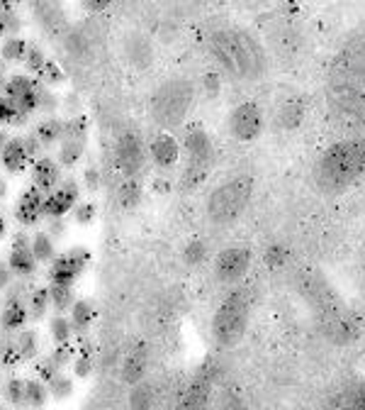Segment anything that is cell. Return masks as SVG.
I'll return each mask as SVG.
<instances>
[{
  "label": "cell",
  "mask_w": 365,
  "mask_h": 410,
  "mask_svg": "<svg viewBox=\"0 0 365 410\" xmlns=\"http://www.w3.org/2000/svg\"><path fill=\"white\" fill-rule=\"evenodd\" d=\"M365 171V145H341L319 166V176L326 186H346Z\"/></svg>",
  "instance_id": "obj_1"
},
{
  "label": "cell",
  "mask_w": 365,
  "mask_h": 410,
  "mask_svg": "<svg viewBox=\"0 0 365 410\" xmlns=\"http://www.w3.org/2000/svg\"><path fill=\"white\" fill-rule=\"evenodd\" d=\"M248 193H251L248 179H237L232 183L222 186L212 195V203H210V211H212L214 220H232V218H237L244 211V205H246Z\"/></svg>",
  "instance_id": "obj_2"
},
{
  "label": "cell",
  "mask_w": 365,
  "mask_h": 410,
  "mask_svg": "<svg viewBox=\"0 0 365 410\" xmlns=\"http://www.w3.org/2000/svg\"><path fill=\"white\" fill-rule=\"evenodd\" d=\"M219 54H222L224 64L232 71H237V74H253L258 69V56L246 37H239V35L219 37Z\"/></svg>",
  "instance_id": "obj_3"
},
{
  "label": "cell",
  "mask_w": 365,
  "mask_h": 410,
  "mask_svg": "<svg viewBox=\"0 0 365 410\" xmlns=\"http://www.w3.org/2000/svg\"><path fill=\"white\" fill-rule=\"evenodd\" d=\"M246 311H248V305H246V298H244L241 293L232 295V298H229L227 303L222 305V311H219V315H217V322H214L219 340L232 342L234 337H237L239 332L244 330Z\"/></svg>",
  "instance_id": "obj_4"
},
{
  "label": "cell",
  "mask_w": 365,
  "mask_h": 410,
  "mask_svg": "<svg viewBox=\"0 0 365 410\" xmlns=\"http://www.w3.org/2000/svg\"><path fill=\"white\" fill-rule=\"evenodd\" d=\"M44 190L37 188L35 183L30 186V188H25V193L20 195V200H17V208H15V218L20 225L25 227H32L37 225V222L42 220V203H44Z\"/></svg>",
  "instance_id": "obj_5"
},
{
  "label": "cell",
  "mask_w": 365,
  "mask_h": 410,
  "mask_svg": "<svg viewBox=\"0 0 365 410\" xmlns=\"http://www.w3.org/2000/svg\"><path fill=\"white\" fill-rule=\"evenodd\" d=\"M32 181H35L37 188H42L44 193H51L61 183V164L51 159V156H40L35 161V166H32Z\"/></svg>",
  "instance_id": "obj_6"
},
{
  "label": "cell",
  "mask_w": 365,
  "mask_h": 410,
  "mask_svg": "<svg viewBox=\"0 0 365 410\" xmlns=\"http://www.w3.org/2000/svg\"><path fill=\"white\" fill-rule=\"evenodd\" d=\"M232 127L239 140H253L261 130V110L256 106H241L234 113Z\"/></svg>",
  "instance_id": "obj_7"
},
{
  "label": "cell",
  "mask_w": 365,
  "mask_h": 410,
  "mask_svg": "<svg viewBox=\"0 0 365 410\" xmlns=\"http://www.w3.org/2000/svg\"><path fill=\"white\" fill-rule=\"evenodd\" d=\"M248 269V252L246 249H229L219 256L217 274L222 281H237Z\"/></svg>",
  "instance_id": "obj_8"
},
{
  "label": "cell",
  "mask_w": 365,
  "mask_h": 410,
  "mask_svg": "<svg viewBox=\"0 0 365 410\" xmlns=\"http://www.w3.org/2000/svg\"><path fill=\"white\" fill-rule=\"evenodd\" d=\"M0 164L6 166V171H10V174H22L27 169V164H32L25 151V145H22V137L8 140V145L0 151Z\"/></svg>",
  "instance_id": "obj_9"
},
{
  "label": "cell",
  "mask_w": 365,
  "mask_h": 410,
  "mask_svg": "<svg viewBox=\"0 0 365 410\" xmlns=\"http://www.w3.org/2000/svg\"><path fill=\"white\" fill-rule=\"evenodd\" d=\"M30 320V311H27V300H15V303L3 305V315H0V325L8 332H17L27 325Z\"/></svg>",
  "instance_id": "obj_10"
},
{
  "label": "cell",
  "mask_w": 365,
  "mask_h": 410,
  "mask_svg": "<svg viewBox=\"0 0 365 410\" xmlns=\"http://www.w3.org/2000/svg\"><path fill=\"white\" fill-rule=\"evenodd\" d=\"M42 85V81L37 79H32V76H10V79L6 81V85H3V90H0V93H3V98H8L12 103V106H15L17 100L22 98V95H27L30 93V90H35V88H40Z\"/></svg>",
  "instance_id": "obj_11"
},
{
  "label": "cell",
  "mask_w": 365,
  "mask_h": 410,
  "mask_svg": "<svg viewBox=\"0 0 365 410\" xmlns=\"http://www.w3.org/2000/svg\"><path fill=\"white\" fill-rule=\"evenodd\" d=\"M8 264H10L12 274L20 276V279H30V276L37 274V256L35 252H32V247H27V249H12L10 256H8Z\"/></svg>",
  "instance_id": "obj_12"
},
{
  "label": "cell",
  "mask_w": 365,
  "mask_h": 410,
  "mask_svg": "<svg viewBox=\"0 0 365 410\" xmlns=\"http://www.w3.org/2000/svg\"><path fill=\"white\" fill-rule=\"evenodd\" d=\"M95 320V305L90 300H76L71 308V325H74V335H85L90 322Z\"/></svg>",
  "instance_id": "obj_13"
},
{
  "label": "cell",
  "mask_w": 365,
  "mask_h": 410,
  "mask_svg": "<svg viewBox=\"0 0 365 410\" xmlns=\"http://www.w3.org/2000/svg\"><path fill=\"white\" fill-rule=\"evenodd\" d=\"M80 271L76 269L74 264L69 261V256H56L51 261V269H49V281L51 284H66V286H74V281L78 279Z\"/></svg>",
  "instance_id": "obj_14"
},
{
  "label": "cell",
  "mask_w": 365,
  "mask_h": 410,
  "mask_svg": "<svg viewBox=\"0 0 365 410\" xmlns=\"http://www.w3.org/2000/svg\"><path fill=\"white\" fill-rule=\"evenodd\" d=\"M35 135L44 142V147L56 145V142L64 140V120H59V117H54V115H46L44 120L37 125Z\"/></svg>",
  "instance_id": "obj_15"
},
{
  "label": "cell",
  "mask_w": 365,
  "mask_h": 410,
  "mask_svg": "<svg viewBox=\"0 0 365 410\" xmlns=\"http://www.w3.org/2000/svg\"><path fill=\"white\" fill-rule=\"evenodd\" d=\"M49 305H51V298H49V288H46V286H37V288H32L30 295H27L30 320H42Z\"/></svg>",
  "instance_id": "obj_16"
},
{
  "label": "cell",
  "mask_w": 365,
  "mask_h": 410,
  "mask_svg": "<svg viewBox=\"0 0 365 410\" xmlns=\"http://www.w3.org/2000/svg\"><path fill=\"white\" fill-rule=\"evenodd\" d=\"M22 361L25 359H22L20 350H17L15 337L6 330L3 335H0V364L6 366V369H15V366H20Z\"/></svg>",
  "instance_id": "obj_17"
},
{
  "label": "cell",
  "mask_w": 365,
  "mask_h": 410,
  "mask_svg": "<svg viewBox=\"0 0 365 410\" xmlns=\"http://www.w3.org/2000/svg\"><path fill=\"white\" fill-rule=\"evenodd\" d=\"M32 252H35L37 261L40 264H51L56 259V245L54 237L49 232H37L35 240H32Z\"/></svg>",
  "instance_id": "obj_18"
},
{
  "label": "cell",
  "mask_w": 365,
  "mask_h": 410,
  "mask_svg": "<svg viewBox=\"0 0 365 410\" xmlns=\"http://www.w3.org/2000/svg\"><path fill=\"white\" fill-rule=\"evenodd\" d=\"M49 298H51V308H54L56 313L71 311V308H74V303H76L74 288H71V286H66V284H51Z\"/></svg>",
  "instance_id": "obj_19"
},
{
  "label": "cell",
  "mask_w": 365,
  "mask_h": 410,
  "mask_svg": "<svg viewBox=\"0 0 365 410\" xmlns=\"http://www.w3.org/2000/svg\"><path fill=\"white\" fill-rule=\"evenodd\" d=\"M27 49H30V44H27V42L22 40L20 35H15V37H8V40L3 42L0 56H3L8 64H17V61H25Z\"/></svg>",
  "instance_id": "obj_20"
},
{
  "label": "cell",
  "mask_w": 365,
  "mask_h": 410,
  "mask_svg": "<svg viewBox=\"0 0 365 410\" xmlns=\"http://www.w3.org/2000/svg\"><path fill=\"white\" fill-rule=\"evenodd\" d=\"M15 342H17V350H20V354H22V359L25 361L35 359L37 352H40V337H37V332L30 330V327L17 330Z\"/></svg>",
  "instance_id": "obj_21"
},
{
  "label": "cell",
  "mask_w": 365,
  "mask_h": 410,
  "mask_svg": "<svg viewBox=\"0 0 365 410\" xmlns=\"http://www.w3.org/2000/svg\"><path fill=\"white\" fill-rule=\"evenodd\" d=\"M49 398V386L42 379H30L25 381V405H32V408H42Z\"/></svg>",
  "instance_id": "obj_22"
},
{
  "label": "cell",
  "mask_w": 365,
  "mask_h": 410,
  "mask_svg": "<svg viewBox=\"0 0 365 410\" xmlns=\"http://www.w3.org/2000/svg\"><path fill=\"white\" fill-rule=\"evenodd\" d=\"M85 151V145L80 140H61V149H59V164L71 169L80 161Z\"/></svg>",
  "instance_id": "obj_23"
},
{
  "label": "cell",
  "mask_w": 365,
  "mask_h": 410,
  "mask_svg": "<svg viewBox=\"0 0 365 410\" xmlns=\"http://www.w3.org/2000/svg\"><path fill=\"white\" fill-rule=\"evenodd\" d=\"M71 211V205L66 203L64 198H61L56 190H51V193L44 195V203H42V215L49 220V218H64L66 213Z\"/></svg>",
  "instance_id": "obj_24"
},
{
  "label": "cell",
  "mask_w": 365,
  "mask_h": 410,
  "mask_svg": "<svg viewBox=\"0 0 365 410\" xmlns=\"http://www.w3.org/2000/svg\"><path fill=\"white\" fill-rule=\"evenodd\" d=\"M49 330H51V340H54V342H71V337H74V325H71V318H66L64 313H59V315L51 318Z\"/></svg>",
  "instance_id": "obj_25"
},
{
  "label": "cell",
  "mask_w": 365,
  "mask_h": 410,
  "mask_svg": "<svg viewBox=\"0 0 365 410\" xmlns=\"http://www.w3.org/2000/svg\"><path fill=\"white\" fill-rule=\"evenodd\" d=\"M88 137V120L83 115H74L64 120V140H80L85 142Z\"/></svg>",
  "instance_id": "obj_26"
},
{
  "label": "cell",
  "mask_w": 365,
  "mask_h": 410,
  "mask_svg": "<svg viewBox=\"0 0 365 410\" xmlns=\"http://www.w3.org/2000/svg\"><path fill=\"white\" fill-rule=\"evenodd\" d=\"M37 79H40L42 83L49 88V85H59L61 81H64V71H61V66L56 64V61L46 59V64L42 66V71L37 74Z\"/></svg>",
  "instance_id": "obj_27"
},
{
  "label": "cell",
  "mask_w": 365,
  "mask_h": 410,
  "mask_svg": "<svg viewBox=\"0 0 365 410\" xmlns=\"http://www.w3.org/2000/svg\"><path fill=\"white\" fill-rule=\"evenodd\" d=\"M74 352H76V347L71 345V342H56L54 352H51L49 356L59 369H66V366L74 361Z\"/></svg>",
  "instance_id": "obj_28"
},
{
  "label": "cell",
  "mask_w": 365,
  "mask_h": 410,
  "mask_svg": "<svg viewBox=\"0 0 365 410\" xmlns=\"http://www.w3.org/2000/svg\"><path fill=\"white\" fill-rule=\"evenodd\" d=\"M35 374H37V379H42L46 386H49L51 381L61 374V369L54 364V361H51V356H42V359L35 364Z\"/></svg>",
  "instance_id": "obj_29"
},
{
  "label": "cell",
  "mask_w": 365,
  "mask_h": 410,
  "mask_svg": "<svg viewBox=\"0 0 365 410\" xmlns=\"http://www.w3.org/2000/svg\"><path fill=\"white\" fill-rule=\"evenodd\" d=\"M3 395H6L8 403L22 405V403H25V381H22V379H10V381H6V388H3Z\"/></svg>",
  "instance_id": "obj_30"
},
{
  "label": "cell",
  "mask_w": 365,
  "mask_h": 410,
  "mask_svg": "<svg viewBox=\"0 0 365 410\" xmlns=\"http://www.w3.org/2000/svg\"><path fill=\"white\" fill-rule=\"evenodd\" d=\"M49 393L54 395L56 400H64V398H69V395L74 393V381H71L69 376L59 374V376H56V379L49 384Z\"/></svg>",
  "instance_id": "obj_31"
},
{
  "label": "cell",
  "mask_w": 365,
  "mask_h": 410,
  "mask_svg": "<svg viewBox=\"0 0 365 410\" xmlns=\"http://www.w3.org/2000/svg\"><path fill=\"white\" fill-rule=\"evenodd\" d=\"M56 193L61 195V198L66 200V203L74 208L76 203H78V198H80V188H78V183H76L74 179H61V183L56 186Z\"/></svg>",
  "instance_id": "obj_32"
},
{
  "label": "cell",
  "mask_w": 365,
  "mask_h": 410,
  "mask_svg": "<svg viewBox=\"0 0 365 410\" xmlns=\"http://www.w3.org/2000/svg\"><path fill=\"white\" fill-rule=\"evenodd\" d=\"M46 64V56H44V51L40 49V47H35V44H30V49H27V56H25V66H27V71L30 74H40L42 71V66Z\"/></svg>",
  "instance_id": "obj_33"
},
{
  "label": "cell",
  "mask_w": 365,
  "mask_h": 410,
  "mask_svg": "<svg viewBox=\"0 0 365 410\" xmlns=\"http://www.w3.org/2000/svg\"><path fill=\"white\" fill-rule=\"evenodd\" d=\"M56 108H59V100H56V95L51 93V90L46 88L44 83H42V88H40V108H37V110H42L44 115H54Z\"/></svg>",
  "instance_id": "obj_34"
},
{
  "label": "cell",
  "mask_w": 365,
  "mask_h": 410,
  "mask_svg": "<svg viewBox=\"0 0 365 410\" xmlns=\"http://www.w3.org/2000/svg\"><path fill=\"white\" fill-rule=\"evenodd\" d=\"M22 145H25V151H27V156H30V161H37L40 156H44V142L40 140L37 135H27V137H22Z\"/></svg>",
  "instance_id": "obj_35"
},
{
  "label": "cell",
  "mask_w": 365,
  "mask_h": 410,
  "mask_svg": "<svg viewBox=\"0 0 365 410\" xmlns=\"http://www.w3.org/2000/svg\"><path fill=\"white\" fill-rule=\"evenodd\" d=\"M66 256H69V261L76 266L78 271H85L90 264V252L85 249V247H71L69 252H66Z\"/></svg>",
  "instance_id": "obj_36"
},
{
  "label": "cell",
  "mask_w": 365,
  "mask_h": 410,
  "mask_svg": "<svg viewBox=\"0 0 365 410\" xmlns=\"http://www.w3.org/2000/svg\"><path fill=\"white\" fill-rule=\"evenodd\" d=\"M74 220L78 225H90L95 220V205L93 203H76L74 205Z\"/></svg>",
  "instance_id": "obj_37"
},
{
  "label": "cell",
  "mask_w": 365,
  "mask_h": 410,
  "mask_svg": "<svg viewBox=\"0 0 365 410\" xmlns=\"http://www.w3.org/2000/svg\"><path fill=\"white\" fill-rule=\"evenodd\" d=\"M74 369H76V376H78V379H85V376H90V371H93V356L80 354L78 359H76Z\"/></svg>",
  "instance_id": "obj_38"
},
{
  "label": "cell",
  "mask_w": 365,
  "mask_h": 410,
  "mask_svg": "<svg viewBox=\"0 0 365 410\" xmlns=\"http://www.w3.org/2000/svg\"><path fill=\"white\" fill-rule=\"evenodd\" d=\"M46 232L51 237H64L66 235V218H49V225H46Z\"/></svg>",
  "instance_id": "obj_39"
},
{
  "label": "cell",
  "mask_w": 365,
  "mask_h": 410,
  "mask_svg": "<svg viewBox=\"0 0 365 410\" xmlns=\"http://www.w3.org/2000/svg\"><path fill=\"white\" fill-rule=\"evenodd\" d=\"M12 269H10V264L8 261H3L0 259V290H8L12 286Z\"/></svg>",
  "instance_id": "obj_40"
},
{
  "label": "cell",
  "mask_w": 365,
  "mask_h": 410,
  "mask_svg": "<svg viewBox=\"0 0 365 410\" xmlns=\"http://www.w3.org/2000/svg\"><path fill=\"white\" fill-rule=\"evenodd\" d=\"M20 27H22V22H20V17L15 15V10H12V13H6V30H8V37H15L17 32H20Z\"/></svg>",
  "instance_id": "obj_41"
},
{
  "label": "cell",
  "mask_w": 365,
  "mask_h": 410,
  "mask_svg": "<svg viewBox=\"0 0 365 410\" xmlns=\"http://www.w3.org/2000/svg\"><path fill=\"white\" fill-rule=\"evenodd\" d=\"M83 181H85V188L88 190H98L100 188V174H98V169H85V174H83Z\"/></svg>",
  "instance_id": "obj_42"
},
{
  "label": "cell",
  "mask_w": 365,
  "mask_h": 410,
  "mask_svg": "<svg viewBox=\"0 0 365 410\" xmlns=\"http://www.w3.org/2000/svg\"><path fill=\"white\" fill-rule=\"evenodd\" d=\"M27 247H32V240L27 232H15L12 235V249H27Z\"/></svg>",
  "instance_id": "obj_43"
},
{
  "label": "cell",
  "mask_w": 365,
  "mask_h": 410,
  "mask_svg": "<svg viewBox=\"0 0 365 410\" xmlns=\"http://www.w3.org/2000/svg\"><path fill=\"white\" fill-rule=\"evenodd\" d=\"M17 6V0H0V13H12Z\"/></svg>",
  "instance_id": "obj_44"
},
{
  "label": "cell",
  "mask_w": 365,
  "mask_h": 410,
  "mask_svg": "<svg viewBox=\"0 0 365 410\" xmlns=\"http://www.w3.org/2000/svg\"><path fill=\"white\" fill-rule=\"evenodd\" d=\"M0 37H8V30H6V13H0Z\"/></svg>",
  "instance_id": "obj_45"
},
{
  "label": "cell",
  "mask_w": 365,
  "mask_h": 410,
  "mask_svg": "<svg viewBox=\"0 0 365 410\" xmlns=\"http://www.w3.org/2000/svg\"><path fill=\"white\" fill-rule=\"evenodd\" d=\"M6 145H8V132L0 127V151H3V147H6Z\"/></svg>",
  "instance_id": "obj_46"
},
{
  "label": "cell",
  "mask_w": 365,
  "mask_h": 410,
  "mask_svg": "<svg viewBox=\"0 0 365 410\" xmlns=\"http://www.w3.org/2000/svg\"><path fill=\"white\" fill-rule=\"evenodd\" d=\"M6 195H8V183H6L3 179H0V200L6 198Z\"/></svg>",
  "instance_id": "obj_47"
},
{
  "label": "cell",
  "mask_w": 365,
  "mask_h": 410,
  "mask_svg": "<svg viewBox=\"0 0 365 410\" xmlns=\"http://www.w3.org/2000/svg\"><path fill=\"white\" fill-rule=\"evenodd\" d=\"M6 230H8V225H6V220H3V215H0V237L6 235Z\"/></svg>",
  "instance_id": "obj_48"
},
{
  "label": "cell",
  "mask_w": 365,
  "mask_h": 410,
  "mask_svg": "<svg viewBox=\"0 0 365 410\" xmlns=\"http://www.w3.org/2000/svg\"><path fill=\"white\" fill-rule=\"evenodd\" d=\"M6 71H3V69H0V90H3V85H6Z\"/></svg>",
  "instance_id": "obj_49"
}]
</instances>
